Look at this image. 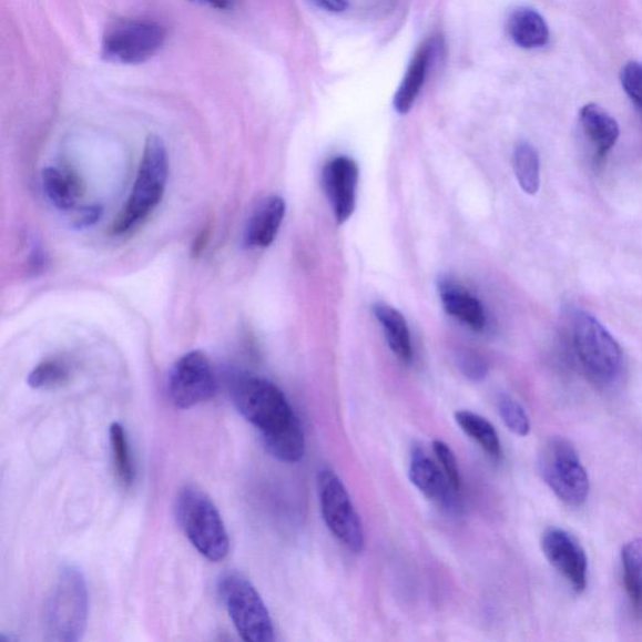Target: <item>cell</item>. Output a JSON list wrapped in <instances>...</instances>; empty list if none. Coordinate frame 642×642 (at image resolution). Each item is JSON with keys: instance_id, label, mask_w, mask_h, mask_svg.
I'll return each instance as SVG.
<instances>
[{"instance_id": "obj_1", "label": "cell", "mask_w": 642, "mask_h": 642, "mask_svg": "<svg viewBox=\"0 0 642 642\" xmlns=\"http://www.w3.org/2000/svg\"><path fill=\"white\" fill-rule=\"evenodd\" d=\"M89 590L83 572L69 564L60 572L44 612L47 640L80 641L88 629Z\"/></svg>"}, {"instance_id": "obj_2", "label": "cell", "mask_w": 642, "mask_h": 642, "mask_svg": "<svg viewBox=\"0 0 642 642\" xmlns=\"http://www.w3.org/2000/svg\"><path fill=\"white\" fill-rule=\"evenodd\" d=\"M175 513L181 530L194 548L210 561L227 558L230 539L218 510L208 496L194 486L182 488Z\"/></svg>"}, {"instance_id": "obj_3", "label": "cell", "mask_w": 642, "mask_h": 642, "mask_svg": "<svg viewBox=\"0 0 642 642\" xmlns=\"http://www.w3.org/2000/svg\"><path fill=\"white\" fill-rule=\"evenodd\" d=\"M169 180V155L164 141L150 136L132 194L113 225V234L122 235L135 228L153 213L164 198Z\"/></svg>"}, {"instance_id": "obj_4", "label": "cell", "mask_w": 642, "mask_h": 642, "mask_svg": "<svg viewBox=\"0 0 642 642\" xmlns=\"http://www.w3.org/2000/svg\"><path fill=\"white\" fill-rule=\"evenodd\" d=\"M574 354L588 376L599 385L615 381L622 369V350L603 325L584 310L574 312L571 319Z\"/></svg>"}, {"instance_id": "obj_5", "label": "cell", "mask_w": 642, "mask_h": 642, "mask_svg": "<svg viewBox=\"0 0 642 642\" xmlns=\"http://www.w3.org/2000/svg\"><path fill=\"white\" fill-rule=\"evenodd\" d=\"M232 397L238 414L261 430L263 437L281 432L299 420L283 390L263 377L238 378Z\"/></svg>"}, {"instance_id": "obj_6", "label": "cell", "mask_w": 642, "mask_h": 642, "mask_svg": "<svg viewBox=\"0 0 642 642\" xmlns=\"http://www.w3.org/2000/svg\"><path fill=\"white\" fill-rule=\"evenodd\" d=\"M218 595L238 635L247 642H272L275 631L269 611L254 584L244 574L230 571L217 582Z\"/></svg>"}, {"instance_id": "obj_7", "label": "cell", "mask_w": 642, "mask_h": 642, "mask_svg": "<svg viewBox=\"0 0 642 642\" xmlns=\"http://www.w3.org/2000/svg\"><path fill=\"white\" fill-rule=\"evenodd\" d=\"M540 473L546 485L571 507L587 502L590 479L577 448L562 437H553L546 442L539 457Z\"/></svg>"}, {"instance_id": "obj_8", "label": "cell", "mask_w": 642, "mask_h": 642, "mask_svg": "<svg viewBox=\"0 0 642 642\" xmlns=\"http://www.w3.org/2000/svg\"><path fill=\"white\" fill-rule=\"evenodd\" d=\"M164 26L149 19H122L105 31L102 41L104 60L140 64L155 55L166 42Z\"/></svg>"}, {"instance_id": "obj_9", "label": "cell", "mask_w": 642, "mask_h": 642, "mask_svg": "<svg viewBox=\"0 0 642 642\" xmlns=\"http://www.w3.org/2000/svg\"><path fill=\"white\" fill-rule=\"evenodd\" d=\"M318 490L325 524L345 549L359 553L364 549V530L360 517L342 479L332 469L318 475Z\"/></svg>"}, {"instance_id": "obj_10", "label": "cell", "mask_w": 642, "mask_h": 642, "mask_svg": "<svg viewBox=\"0 0 642 642\" xmlns=\"http://www.w3.org/2000/svg\"><path fill=\"white\" fill-rule=\"evenodd\" d=\"M167 390L172 405L179 409L194 408L213 399L217 379L206 354L194 350L181 357L170 371Z\"/></svg>"}, {"instance_id": "obj_11", "label": "cell", "mask_w": 642, "mask_h": 642, "mask_svg": "<svg viewBox=\"0 0 642 642\" xmlns=\"http://www.w3.org/2000/svg\"><path fill=\"white\" fill-rule=\"evenodd\" d=\"M541 546L544 558L569 582L571 589L579 593L587 590L588 556L570 532L550 527L543 532Z\"/></svg>"}, {"instance_id": "obj_12", "label": "cell", "mask_w": 642, "mask_h": 642, "mask_svg": "<svg viewBox=\"0 0 642 642\" xmlns=\"http://www.w3.org/2000/svg\"><path fill=\"white\" fill-rule=\"evenodd\" d=\"M359 167L347 156L334 157L323 170V186L335 220L345 224L356 211Z\"/></svg>"}, {"instance_id": "obj_13", "label": "cell", "mask_w": 642, "mask_h": 642, "mask_svg": "<svg viewBox=\"0 0 642 642\" xmlns=\"http://www.w3.org/2000/svg\"><path fill=\"white\" fill-rule=\"evenodd\" d=\"M409 479L418 490L429 500L446 508L447 511L457 512L459 503L455 493H459L450 486L445 472L430 459L424 449L416 447L411 450L409 462Z\"/></svg>"}, {"instance_id": "obj_14", "label": "cell", "mask_w": 642, "mask_h": 642, "mask_svg": "<svg viewBox=\"0 0 642 642\" xmlns=\"http://www.w3.org/2000/svg\"><path fill=\"white\" fill-rule=\"evenodd\" d=\"M440 51H442V41L437 37L430 38V40L419 47L395 95V109L398 113L407 114L414 109L418 95L426 83L435 55Z\"/></svg>"}, {"instance_id": "obj_15", "label": "cell", "mask_w": 642, "mask_h": 642, "mask_svg": "<svg viewBox=\"0 0 642 642\" xmlns=\"http://www.w3.org/2000/svg\"><path fill=\"white\" fill-rule=\"evenodd\" d=\"M438 293L448 314L476 332L486 328L483 305L454 277L447 275L439 277Z\"/></svg>"}, {"instance_id": "obj_16", "label": "cell", "mask_w": 642, "mask_h": 642, "mask_svg": "<svg viewBox=\"0 0 642 642\" xmlns=\"http://www.w3.org/2000/svg\"><path fill=\"white\" fill-rule=\"evenodd\" d=\"M286 205L283 197H266L256 206L245 232L247 247L264 248L274 243L284 222Z\"/></svg>"}, {"instance_id": "obj_17", "label": "cell", "mask_w": 642, "mask_h": 642, "mask_svg": "<svg viewBox=\"0 0 642 642\" xmlns=\"http://www.w3.org/2000/svg\"><path fill=\"white\" fill-rule=\"evenodd\" d=\"M580 122L584 136L589 140L598 156L605 157L620 136L619 124L611 114L600 108L599 104L590 103L580 111Z\"/></svg>"}, {"instance_id": "obj_18", "label": "cell", "mask_w": 642, "mask_h": 642, "mask_svg": "<svg viewBox=\"0 0 642 642\" xmlns=\"http://www.w3.org/2000/svg\"><path fill=\"white\" fill-rule=\"evenodd\" d=\"M507 32L514 44L524 50L542 48L550 41V30L543 17L531 8H517L508 17Z\"/></svg>"}, {"instance_id": "obj_19", "label": "cell", "mask_w": 642, "mask_h": 642, "mask_svg": "<svg viewBox=\"0 0 642 642\" xmlns=\"http://www.w3.org/2000/svg\"><path fill=\"white\" fill-rule=\"evenodd\" d=\"M373 312L385 332L391 351L401 361L409 363L414 358V348L404 314L386 303H377L373 306Z\"/></svg>"}, {"instance_id": "obj_20", "label": "cell", "mask_w": 642, "mask_h": 642, "mask_svg": "<svg viewBox=\"0 0 642 642\" xmlns=\"http://www.w3.org/2000/svg\"><path fill=\"white\" fill-rule=\"evenodd\" d=\"M42 184L48 200L60 210H71L82 194L79 176L71 170L47 167L42 172Z\"/></svg>"}, {"instance_id": "obj_21", "label": "cell", "mask_w": 642, "mask_h": 642, "mask_svg": "<svg viewBox=\"0 0 642 642\" xmlns=\"http://www.w3.org/2000/svg\"><path fill=\"white\" fill-rule=\"evenodd\" d=\"M622 577L636 618H642V540L629 541L621 550Z\"/></svg>"}, {"instance_id": "obj_22", "label": "cell", "mask_w": 642, "mask_h": 642, "mask_svg": "<svg viewBox=\"0 0 642 642\" xmlns=\"http://www.w3.org/2000/svg\"><path fill=\"white\" fill-rule=\"evenodd\" d=\"M269 454L285 463L302 461L305 454V436L302 421L296 420L281 432L263 437Z\"/></svg>"}, {"instance_id": "obj_23", "label": "cell", "mask_w": 642, "mask_h": 642, "mask_svg": "<svg viewBox=\"0 0 642 642\" xmlns=\"http://www.w3.org/2000/svg\"><path fill=\"white\" fill-rule=\"evenodd\" d=\"M455 419L463 432L481 446L487 455L496 459L501 458V440L490 421L471 410H458Z\"/></svg>"}, {"instance_id": "obj_24", "label": "cell", "mask_w": 642, "mask_h": 642, "mask_svg": "<svg viewBox=\"0 0 642 642\" xmlns=\"http://www.w3.org/2000/svg\"><path fill=\"white\" fill-rule=\"evenodd\" d=\"M513 170L526 194L536 195L541 184L539 152L529 142H520L513 152Z\"/></svg>"}, {"instance_id": "obj_25", "label": "cell", "mask_w": 642, "mask_h": 642, "mask_svg": "<svg viewBox=\"0 0 642 642\" xmlns=\"http://www.w3.org/2000/svg\"><path fill=\"white\" fill-rule=\"evenodd\" d=\"M110 445L112 449L114 471L119 481L124 487H130L135 481V466H133L130 445L123 426L113 424L110 428Z\"/></svg>"}, {"instance_id": "obj_26", "label": "cell", "mask_w": 642, "mask_h": 642, "mask_svg": "<svg viewBox=\"0 0 642 642\" xmlns=\"http://www.w3.org/2000/svg\"><path fill=\"white\" fill-rule=\"evenodd\" d=\"M71 379L70 364L61 358L41 361L28 376V385L33 389L50 390L61 388Z\"/></svg>"}, {"instance_id": "obj_27", "label": "cell", "mask_w": 642, "mask_h": 642, "mask_svg": "<svg viewBox=\"0 0 642 642\" xmlns=\"http://www.w3.org/2000/svg\"><path fill=\"white\" fill-rule=\"evenodd\" d=\"M497 409L505 426L510 429L512 434L520 437L530 435V418L527 416L524 408L513 397L502 393V395L497 398Z\"/></svg>"}, {"instance_id": "obj_28", "label": "cell", "mask_w": 642, "mask_h": 642, "mask_svg": "<svg viewBox=\"0 0 642 642\" xmlns=\"http://www.w3.org/2000/svg\"><path fill=\"white\" fill-rule=\"evenodd\" d=\"M434 450L450 486H452L457 492L461 491L462 478L461 473H459L457 459L452 449H450L444 440H435Z\"/></svg>"}, {"instance_id": "obj_29", "label": "cell", "mask_w": 642, "mask_h": 642, "mask_svg": "<svg viewBox=\"0 0 642 642\" xmlns=\"http://www.w3.org/2000/svg\"><path fill=\"white\" fill-rule=\"evenodd\" d=\"M621 83L629 99L642 112V63H628L621 72Z\"/></svg>"}, {"instance_id": "obj_30", "label": "cell", "mask_w": 642, "mask_h": 642, "mask_svg": "<svg viewBox=\"0 0 642 642\" xmlns=\"http://www.w3.org/2000/svg\"><path fill=\"white\" fill-rule=\"evenodd\" d=\"M465 376L472 380H481L487 376L488 367L482 357L473 351H465L458 360Z\"/></svg>"}, {"instance_id": "obj_31", "label": "cell", "mask_w": 642, "mask_h": 642, "mask_svg": "<svg viewBox=\"0 0 642 642\" xmlns=\"http://www.w3.org/2000/svg\"><path fill=\"white\" fill-rule=\"evenodd\" d=\"M101 216L102 207L99 205L84 207L82 210L81 216L79 220H77L75 226L79 228H88L98 223Z\"/></svg>"}, {"instance_id": "obj_32", "label": "cell", "mask_w": 642, "mask_h": 642, "mask_svg": "<svg viewBox=\"0 0 642 642\" xmlns=\"http://www.w3.org/2000/svg\"><path fill=\"white\" fill-rule=\"evenodd\" d=\"M309 2L330 13H343L348 9V0H309Z\"/></svg>"}, {"instance_id": "obj_33", "label": "cell", "mask_w": 642, "mask_h": 642, "mask_svg": "<svg viewBox=\"0 0 642 642\" xmlns=\"http://www.w3.org/2000/svg\"><path fill=\"white\" fill-rule=\"evenodd\" d=\"M194 2L204 3L218 11H227V9L234 8L236 0H194Z\"/></svg>"}, {"instance_id": "obj_34", "label": "cell", "mask_w": 642, "mask_h": 642, "mask_svg": "<svg viewBox=\"0 0 642 642\" xmlns=\"http://www.w3.org/2000/svg\"><path fill=\"white\" fill-rule=\"evenodd\" d=\"M44 266V255L40 248H35L31 256V269L32 272L40 273Z\"/></svg>"}]
</instances>
